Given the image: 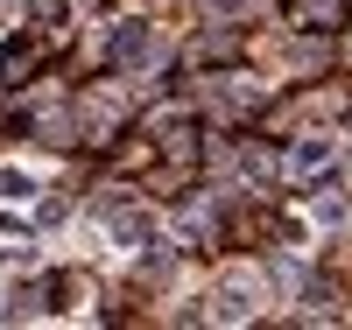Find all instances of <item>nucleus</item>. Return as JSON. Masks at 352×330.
Masks as SVG:
<instances>
[{
	"label": "nucleus",
	"mask_w": 352,
	"mask_h": 330,
	"mask_svg": "<svg viewBox=\"0 0 352 330\" xmlns=\"http://www.w3.org/2000/svg\"><path fill=\"white\" fill-rule=\"evenodd\" d=\"M0 197H28V176H14V169H0Z\"/></svg>",
	"instance_id": "3"
},
{
	"label": "nucleus",
	"mask_w": 352,
	"mask_h": 330,
	"mask_svg": "<svg viewBox=\"0 0 352 330\" xmlns=\"http://www.w3.org/2000/svg\"><path fill=\"white\" fill-rule=\"evenodd\" d=\"M113 49H120V64H155V36H148V28H127Z\"/></svg>",
	"instance_id": "1"
},
{
	"label": "nucleus",
	"mask_w": 352,
	"mask_h": 330,
	"mask_svg": "<svg viewBox=\"0 0 352 330\" xmlns=\"http://www.w3.org/2000/svg\"><path fill=\"white\" fill-rule=\"evenodd\" d=\"M324 155H331V141H303V148H296V169H317Z\"/></svg>",
	"instance_id": "2"
}]
</instances>
